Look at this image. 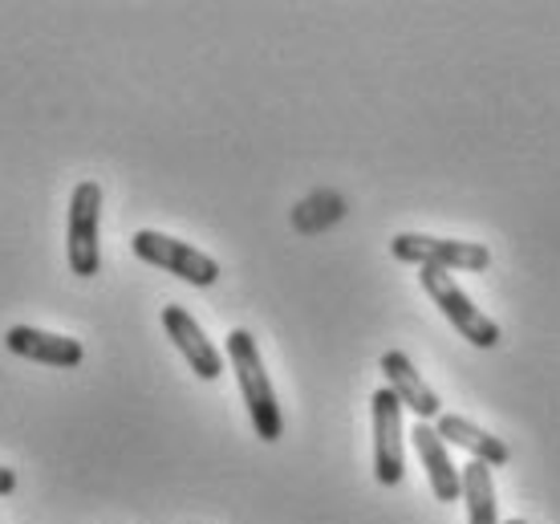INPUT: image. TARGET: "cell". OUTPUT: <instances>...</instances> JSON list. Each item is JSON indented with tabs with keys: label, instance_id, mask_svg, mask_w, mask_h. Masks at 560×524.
Listing matches in <instances>:
<instances>
[{
	"label": "cell",
	"instance_id": "6da1fadb",
	"mask_svg": "<svg viewBox=\"0 0 560 524\" xmlns=\"http://www.w3.org/2000/svg\"><path fill=\"white\" fill-rule=\"evenodd\" d=\"M228 358H232L240 395H244V407H248L256 435L265 443H277L284 435V419H280V407H277V391H272V383H268L265 374V358H260L256 338L248 329H232L228 334Z\"/></svg>",
	"mask_w": 560,
	"mask_h": 524
},
{
	"label": "cell",
	"instance_id": "7a4b0ae2",
	"mask_svg": "<svg viewBox=\"0 0 560 524\" xmlns=\"http://www.w3.org/2000/svg\"><path fill=\"white\" fill-rule=\"evenodd\" d=\"M394 260L419 265V269H443V272H483L491 265V253L483 244L471 241H443V236H422V232H402L390 241Z\"/></svg>",
	"mask_w": 560,
	"mask_h": 524
},
{
	"label": "cell",
	"instance_id": "3957f363",
	"mask_svg": "<svg viewBox=\"0 0 560 524\" xmlns=\"http://www.w3.org/2000/svg\"><path fill=\"white\" fill-rule=\"evenodd\" d=\"M419 281H422V289H427V298L443 310V317L459 329V338H467L471 346H479V350L500 346V326H495L483 310H476V305H471V298H467L459 284H455V277H451V272L422 269Z\"/></svg>",
	"mask_w": 560,
	"mask_h": 524
},
{
	"label": "cell",
	"instance_id": "277c9868",
	"mask_svg": "<svg viewBox=\"0 0 560 524\" xmlns=\"http://www.w3.org/2000/svg\"><path fill=\"white\" fill-rule=\"evenodd\" d=\"M102 187L94 179H82L70 196V232H66V256L73 277H94L102 269Z\"/></svg>",
	"mask_w": 560,
	"mask_h": 524
},
{
	"label": "cell",
	"instance_id": "5b68a950",
	"mask_svg": "<svg viewBox=\"0 0 560 524\" xmlns=\"http://www.w3.org/2000/svg\"><path fill=\"white\" fill-rule=\"evenodd\" d=\"M130 248H135L139 260H147V265H154V269H163V272H175V277L187 281V284L208 289V284L220 281V265H215V256L199 253V248L175 241V236H163V232L142 228V232H135Z\"/></svg>",
	"mask_w": 560,
	"mask_h": 524
},
{
	"label": "cell",
	"instance_id": "8992f818",
	"mask_svg": "<svg viewBox=\"0 0 560 524\" xmlns=\"http://www.w3.org/2000/svg\"><path fill=\"white\" fill-rule=\"evenodd\" d=\"M370 411H374V476H378L382 488H394L407 471V459H402V403L390 386H382L370 398Z\"/></svg>",
	"mask_w": 560,
	"mask_h": 524
},
{
	"label": "cell",
	"instance_id": "52a82bcc",
	"mask_svg": "<svg viewBox=\"0 0 560 524\" xmlns=\"http://www.w3.org/2000/svg\"><path fill=\"white\" fill-rule=\"evenodd\" d=\"M163 329H167V338L175 341V350L187 358V366L196 370L199 379L211 383V379L224 374V354L211 346L208 334L199 329V322L183 310V305H167V310H163Z\"/></svg>",
	"mask_w": 560,
	"mask_h": 524
},
{
	"label": "cell",
	"instance_id": "ba28073f",
	"mask_svg": "<svg viewBox=\"0 0 560 524\" xmlns=\"http://www.w3.org/2000/svg\"><path fill=\"white\" fill-rule=\"evenodd\" d=\"M4 346H9V354L25 358V362H42V366H57V370L82 366V358H85L78 338L49 334V329H33V326H13L4 334Z\"/></svg>",
	"mask_w": 560,
	"mask_h": 524
},
{
	"label": "cell",
	"instance_id": "9c48e42d",
	"mask_svg": "<svg viewBox=\"0 0 560 524\" xmlns=\"http://www.w3.org/2000/svg\"><path fill=\"white\" fill-rule=\"evenodd\" d=\"M410 440H415V452H419L422 468H427V484H431L434 500L455 504V500L463 497V471L451 464L447 447H443V435L419 419V427L410 431Z\"/></svg>",
	"mask_w": 560,
	"mask_h": 524
},
{
	"label": "cell",
	"instance_id": "30bf717a",
	"mask_svg": "<svg viewBox=\"0 0 560 524\" xmlns=\"http://www.w3.org/2000/svg\"><path fill=\"white\" fill-rule=\"evenodd\" d=\"M382 374H386L390 391L398 395V403L410 407L422 423H427V419H439V395L422 383V374L415 370V362H410L402 350H386V354H382Z\"/></svg>",
	"mask_w": 560,
	"mask_h": 524
},
{
	"label": "cell",
	"instance_id": "8fae6325",
	"mask_svg": "<svg viewBox=\"0 0 560 524\" xmlns=\"http://www.w3.org/2000/svg\"><path fill=\"white\" fill-rule=\"evenodd\" d=\"M443 443H455L463 452L471 455L476 464H488V468H504L508 459H512V447L504 440H495L488 435L483 427H476L471 419H463V415H439V427H434Z\"/></svg>",
	"mask_w": 560,
	"mask_h": 524
},
{
	"label": "cell",
	"instance_id": "7c38bea8",
	"mask_svg": "<svg viewBox=\"0 0 560 524\" xmlns=\"http://www.w3.org/2000/svg\"><path fill=\"white\" fill-rule=\"evenodd\" d=\"M463 504H467V524H500L495 516V484H491L488 464H467L463 468Z\"/></svg>",
	"mask_w": 560,
	"mask_h": 524
},
{
	"label": "cell",
	"instance_id": "4fadbf2b",
	"mask_svg": "<svg viewBox=\"0 0 560 524\" xmlns=\"http://www.w3.org/2000/svg\"><path fill=\"white\" fill-rule=\"evenodd\" d=\"M16 492V471L13 468H0V497Z\"/></svg>",
	"mask_w": 560,
	"mask_h": 524
},
{
	"label": "cell",
	"instance_id": "5bb4252c",
	"mask_svg": "<svg viewBox=\"0 0 560 524\" xmlns=\"http://www.w3.org/2000/svg\"><path fill=\"white\" fill-rule=\"evenodd\" d=\"M508 524H524V521H508Z\"/></svg>",
	"mask_w": 560,
	"mask_h": 524
}]
</instances>
